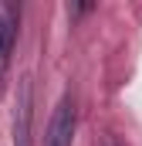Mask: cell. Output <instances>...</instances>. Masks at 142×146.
Masks as SVG:
<instances>
[{"label":"cell","mask_w":142,"mask_h":146,"mask_svg":"<svg viewBox=\"0 0 142 146\" xmlns=\"http://www.w3.org/2000/svg\"><path fill=\"white\" fill-rule=\"evenodd\" d=\"M108 146H118V143H108Z\"/></svg>","instance_id":"obj_4"},{"label":"cell","mask_w":142,"mask_h":146,"mask_svg":"<svg viewBox=\"0 0 142 146\" xmlns=\"http://www.w3.org/2000/svg\"><path fill=\"white\" fill-rule=\"evenodd\" d=\"M74 126H78V109H74V95L64 92L61 102L51 112V122L44 129V146H71L74 143Z\"/></svg>","instance_id":"obj_1"},{"label":"cell","mask_w":142,"mask_h":146,"mask_svg":"<svg viewBox=\"0 0 142 146\" xmlns=\"http://www.w3.org/2000/svg\"><path fill=\"white\" fill-rule=\"evenodd\" d=\"M31 119H34L31 78H20L17 102H14V146H31Z\"/></svg>","instance_id":"obj_2"},{"label":"cell","mask_w":142,"mask_h":146,"mask_svg":"<svg viewBox=\"0 0 142 146\" xmlns=\"http://www.w3.org/2000/svg\"><path fill=\"white\" fill-rule=\"evenodd\" d=\"M10 44H14V21H10L7 10H0V72H3V65H7Z\"/></svg>","instance_id":"obj_3"}]
</instances>
